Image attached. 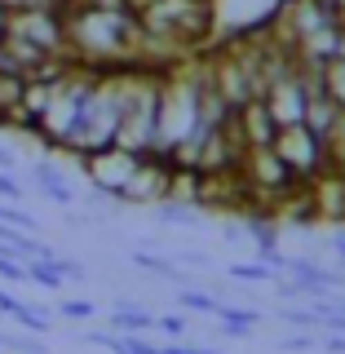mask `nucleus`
<instances>
[{
    "label": "nucleus",
    "mask_w": 345,
    "mask_h": 354,
    "mask_svg": "<svg viewBox=\"0 0 345 354\" xmlns=\"http://www.w3.org/2000/svg\"><path fill=\"white\" fill-rule=\"evenodd\" d=\"M66 58L93 66V71H115V66H142V27L120 0H75L66 9Z\"/></svg>",
    "instance_id": "obj_1"
},
{
    "label": "nucleus",
    "mask_w": 345,
    "mask_h": 354,
    "mask_svg": "<svg viewBox=\"0 0 345 354\" xmlns=\"http://www.w3.org/2000/svg\"><path fill=\"white\" fill-rule=\"evenodd\" d=\"M274 155L292 169L297 182H315V177L328 173V138L324 133H315L306 124V120H297V124H279L274 133Z\"/></svg>",
    "instance_id": "obj_2"
},
{
    "label": "nucleus",
    "mask_w": 345,
    "mask_h": 354,
    "mask_svg": "<svg viewBox=\"0 0 345 354\" xmlns=\"http://www.w3.org/2000/svg\"><path fill=\"white\" fill-rule=\"evenodd\" d=\"M0 31L22 36L49 58H66V18L58 9H18V14H0Z\"/></svg>",
    "instance_id": "obj_3"
},
{
    "label": "nucleus",
    "mask_w": 345,
    "mask_h": 354,
    "mask_svg": "<svg viewBox=\"0 0 345 354\" xmlns=\"http://www.w3.org/2000/svg\"><path fill=\"white\" fill-rule=\"evenodd\" d=\"M142 160L147 155H138V151H124V147H102V151H88V155H80V169H84V177H88V186L93 191H102V195H124V186L138 177V169H142Z\"/></svg>",
    "instance_id": "obj_4"
},
{
    "label": "nucleus",
    "mask_w": 345,
    "mask_h": 354,
    "mask_svg": "<svg viewBox=\"0 0 345 354\" xmlns=\"http://www.w3.org/2000/svg\"><path fill=\"white\" fill-rule=\"evenodd\" d=\"M261 102L270 106V115L279 120V124H297V120H306V106H310V75L301 71V62L274 75V80L265 84Z\"/></svg>",
    "instance_id": "obj_5"
},
{
    "label": "nucleus",
    "mask_w": 345,
    "mask_h": 354,
    "mask_svg": "<svg viewBox=\"0 0 345 354\" xmlns=\"http://www.w3.org/2000/svg\"><path fill=\"white\" fill-rule=\"evenodd\" d=\"M310 195H315V213L319 221H328V226H341L345 221V173H324L310 182Z\"/></svg>",
    "instance_id": "obj_6"
},
{
    "label": "nucleus",
    "mask_w": 345,
    "mask_h": 354,
    "mask_svg": "<svg viewBox=\"0 0 345 354\" xmlns=\"http://www.w3.org/2000/svg\"><path fill=\"white\" fill-rule=\"evenodd\" d=\"M235 120H239V133H243V142H248V147H270L274 133H279V120L270 115V106H265L261 97L243 102L235 111Z\"/></svg>",
    "instance_id": "obj_7"
},
{
    "label": "nucleus",
    "mask_w": 345,
    "mask_h": 354,
    "mask_svg": "<svg viewBox=\"0 0 345 354\" xmlns=\"http://www.w3.org/2000/svg\"><path fill=\"white\" fill-rule=\"evenodd\" d=\"M341 111H345V106H337V102H332V97L324 93V88H310L306 124L315 129V133H324V138H328V133H332V124H337V120H341Z\"/></svg>",
    "instance_id": "obj_8"
},
{
    "label": "nucleus",
    "mask_w": 345,
    "mask_h": 354,
    "mask_svg": "<svg viewBox=\"0 0 345 354\" xmlns=\"http://www.w3.org/2000/svg\"><path fill=\"white\" fill-rule=\"evenodd\" d=\"M217 319H221V332H226V337H248V332L261 324V315H257L252 306L243 310V306H226V301H221Z\"/></svg>",
    "instance_id": "obj_9"
},
{
    "label": "nucleus",
    "mask_w": 345,
    "mask_h": 354,
    "mask_svg": "<svg viewBox=\"0 0 345 354\" xmlns=\"http://www.w3.org/2000/svg\"><path fill=\"white\" fill-rule=\"evenodd\" d=\"M151 213H155L160 226H199V221H204L195 213V204H186V199H160Z\"/></svg>",
    "instance_id": "obj_10"
},
{
    "label": "nucleus",
    "mask_w": 345,
    "mask_h": 354,
    "mask_svg": "<svg viewBox=\"0 0 345 354\" xmlns=\"http://www.w3.org/2000/svg\"><path fill=\"white\" fill-rule=\"evenodd\" d=\"M111 328H115V332H151L155 328V315H147L142 306H133V301L120 297V301H115V315H111Z\"/></svg>",
    "instance_id": "obj_11"
},
{
    "label": "nucleus",
    "mask_w": 345,
    "mask_h": 354,
    "mask_svg": "<svg viewBox=\"0 0 345 354\" xmlns=\"http://www.w3.org/2000/svg\"><path fill=\"white\" fill-rule=\"evenodd\" d=\"M319 84H324V93H328L337 106H345V49L337 53V58L319 62Z\"/></svg>",
    "instance_id": "obj_12"
},
{
    "label": "nucleus",
    "mask_w": 345,
    "mask_h": 354,
    "mask_svg": "<svg viewBox=\"0 0 345 354\" xmlns=\"http://www.w3.org/2000/svg\"><path fill=\"white\" fill-rule=\"evenodd\" d=\"M36 191H40L44 199H53V204H62V208H71V199H75L71 182H62V177L53 173L49 164H36Z\"/></svg>",
    "instance_id": "obj_13"
},
{
    "label": "nucleus",
    "mask_w": 345,
    "mask_h": 354,
    "mask_svg": "<svg viewBox=\"0 0 345 354\" xmlns=\"http://www.w3.org/2000/svg\"><path fill=\"white\" fill-rule=\"evenodd\" d=\"M22 266H27V279H36L40 288H62V279H66L58 252H53V257H31V261H22Z\"/></svg>",
    "instance_id": "obj_14"
},
{
    "label": "nucleus",
    "mask_w": 345,
    "mask_h": 354,
    "mask_svg": "<svg viewBox=\"0 0 345 354\" xmlns=\"http://www.w3.org/2000/svg\"><path fill=\"white\" fill-rule=\"evenodd\" d=\"M328 169L332 173H345V111H341V120L328 133Z\"/></svg>",
    "instance_id": "obj_15"
},
{
    "label": "nucleus",
    "mask_w": 345,
    "mask_h": 354,
    "mask_svg": "<svg viewBox=\"0 0 345 354\" xmlns=\"http://www.w3.org/2000/svg\"><path fill=\"white\" fill-rule=\"evenodd\" d=\"M177 306H182V310H204V315H217V310H221V297L199 292V288H182V292H177Z\"/></svg>",
    "instance_id": "obj_16"
},
{
    "label": "nucleus",
    "mask_w": 345,
    "mask_h": 354,
    "mask_svg": "<svg viewBox=\"0 0 345 354\" xmlns=\"http://www.w3.org/2000/svg\"><path fill=\"white\" fill-rule=\"evenodd\" d=\"M226 274H230V279H239V283H261V279H274V270H270V266H265L261 257H257V261H235Z\"/></svg>",
    "instance_id": "obj_17"
},
{
    "label": "nucleus",
    "mask_w": 345,
    "mask_h": 354,
    "mask_svg": "<svg viewBox=\"0 0 345 354\" xmlns=\"http://www.w3.org/2000/svg\"><path fill=\"white\" fill-rule=\"evenodd\" d=\"M0 341H5V350H14V354H49L31 332H5L0 328Z\"/></svg>",
    "instance_id": "obj_18"
},
{
    "label": "nucleus",
    "mask_w": 345,
    "mask_h": 354,
    "mask_svg": "<svg viewBox=\"0 0 345 354\" xmlns=\"http://www.w3.org/2000/svg\"><path fill=\"white\" fill-rule=\"evenodd\" d=\"M111 350H115V354H160L142 332H115V346H111Z\"/></svg>",
    "instance_id": "obj_19"
},
{
    "label": "nucleus",
    "mask_w": 345,
    "mask_h": 354,
    "mask_svg": "<svg viewBox=\"0 0 345 354\" xmlns=\"http://www.w3.org/2000/svg\"><path fill=\"white\" fill-rule=\"evenodd\" d=\"M14 324H18V328H27V332H36V337H40V332H49V315H44L40 306H27V301H22V310L14 315Z\"/></svg>",
    "instance_id": "obj_20"
},
{
    "label": "nucleus",
    "mask_w": 345,
    "mask_h": 354,
    "mask_svg": "<svg viewBox=\"0 0 345 354\" xmlns=\"http://www.w3.org/2000/svg\"><path fill=\"white\" fill-rule=\"evenodd\" d=\"M58 315H66L71 324H88V319H97V306L93 301H80V297H66L58 306Z\"/></svg>",
    "instance_id": "obj_21"
},
{
    "label": "nucleus",
    "mask_w": 345,
    "mask_h": 354,
    "mask_svg": "<svg viewBox=\"0 0 345 354\" xmlns=\"http://www.w3.org/2000/svg\"><path fill=\"white\" fill-rule=\"evenodd\" d=\"M279 319H283V324H292V328H310V332L324 328V319H319V310H315V306H310V310L288 306V310H279Z\"/></svg>",
    "instance_id": "obj_22"
},
{
    "label": "nucleus",
    "mask_w": 345,
    "mask_h": 354,
    "mask_svg": "<svg viewBox=\"0 0 345 354\" xmlns=\"http://www.w3.org/2000/svg\"><path fill=\"white\" fill-rule=\"evenodd\" d=\"M133 266H138V270H151V274H173V279H182V274L173 270V261L155 257V252H133Z\"/></svg>",
    "instance_id": "obj_23"
},
{
    "label": "nucleus",
    "mask_w": 345,
    "mask_h": 354,
    "mask_svg": "<svg viewBox=\"0 0 345 354\" xmlns=\"http://www.w3.org/2000/svg\"><path fill=\"white\" fill-rule=\"evenodd\" d=\"M0 279H14V283H18V279H27V266H22L14 252L5 248V243H0Z\"/></svg>",
    "instance_id": "obj_24"
},
{
    "label": "nucleus",
    "mask_w": 345,
    "mask_h": 354,
    "mask_svg": "<svg viewBox=\"0 0 345 354\" xmlns=\"http://www.w3.org/2000/svg\"><path fill=\"white\" fill-rule=\"evenodd\" d=\"M0 199H9V204H18V199H22V182L9 169H0Z\"/></svg>",
    "instance_id": "obj_25"
},
{
    "label": "nucleus",
    "mask_w": 345,
    "mask_h": 354,
    "mask_svg": "<svg viewBox=\"0 0 345 354\" xmlns=\"http://www.w3.org/2000/svg\"><path fill=\"white\" fill-rule=\"evenodd\" d=\"M155 328L169 337H186V315H155Z\"/></svg>",
    "instance_id": "obj_26"
},
{
    "label": "nucleus",
    "mask_w": 345,
    "mask_h": 354,
    "mask_svg": "<svg viewBox=\"0 0 345 354\" xmlns=\"http://www.w3.org/2000/svg\"><path fill=\"white\" fill-rule=\"evenodd\" d=\"M283 346H288V350H292V354H306L310 346H315V332H310V328H301V332H292V337H288V341H283Z\"/></svg>",
    "instance_id": "obj_27"
},
{
    "label": "nucleus",
    "mask_w": 345,
    "mask_h": 354,
    "mask_svg": "<svg viewBox=\"0 0 345 354\" xmlns=\"http://www.w3.org/2000/svg\"><path fill=\"white\" fill-rule=\"evenodd\" d=\"M274 292H279L283 301H306L301 288H297V279H274Z\"/></svg>",
    "instance_id": "obj_28"
},
{
    "label": "nucleus",
    "mask_w": 345,
    "mask_h": 354,
    "mask_svg": "<svg viewBox=\"0 0 345 354\" xmlns=\"http://www.w3.org/2000/svg\"><path fill=\"white\" fill-rule=\"evenodd\" d=\"M0 310H5V315H18V310H22V301L9 292V288H0Z\"/></svg>",
    "instance_id": "obj_29"
},
{
    "label": "nucleus",
    "mask_w": 345,
    "mask_h": 354,
    "mask_svg": "<svg viewBox=\"0 0 345 354\" xmlns=\"http://www.w3.org/2000/svg\"><path fill=\"white\" fill-rule=\"evenodd\" d=\"M182 266H208V252H177Z\"/></svg>",
    "instance_id": "obj_30"
},
{
    "label": "nucleus",
    "mask_w": 345,
    "mask_h": 354,
    "mask_svg": "<svg viewBox=\"0 0 345 354\" xmlns=\"http://www.w3.org/2000/svg\"><path fill=\"white\" fill-rule=\"evenodd\" d=\"M18 164V151L14 147H5V142H0V169H14Z\"/></svg>",
    "instance_id": "obj_31"
},
{
    "label": "nucleus",
    "mask_w": 345,
    "mask_h": 354,
    "mask_svg": "<svg viewBox=\"0 0 345 354\" xmlns=\"http://www.w3.org/2000/svg\"><path fill=\"white\" fill-rule=\"evenodd\" d=\"M332 252L345 261V230H337V235H332Z\"/></svg>",
    "instance_id": "obj_32"
},
{
    "label": "nucleus",
    "mask_w": 345,
    "mask_h": 354,
    "mask_svg": "<svg viewBox=\"0 0 345 354\" xmlns=\"http://www.w3.org/2000/svg\"><path fill=\"white\" fill-rule=\"evenodd\" d=\"M160 354H191V346H164Z\"/></svg>",
    "instance_id": "obj_33"
},
{
    "label": "nucleus",
    "mask_w": 345,
    "mask_h": 354,
    "mask_svg": "<svg viewBox=\"0 0 345 354\" xmlns=\"http://www.w3.org/2000/svg\"><path fill=\"white\" fill-rule=\"evenodd\" d=\"M191 354H217V350H208V346H191Z\"/></svg>",
    "instance_id": "obj_34"
},
{
    "label": "nucleus",
    "mask_w": 345,
    "mask_h": 354,
    "mask_svg": "<svg viewBox=\"0 0 345 354\" xmlns=\"http://www.w3.org/2000/svg\"><path fill=\"white\" fill-rule=\"evenodd\" d=\"M337 306H341V310H345V292H341V297H337Z\"/></svg>",
    "instance_id": "obj_35"
},
{
    "label": "nucleus",
    "mask_w": 345,
    "mask_h": 354,
    "mask_svg": "<svg viewBox=\"0 0 345 354\" xmlns=\"http://www.w3.org/2000/svg\"><path fill=\"white\" fill-rule=\"evenodd\" d=\"M0 350H5V341H0Z\"/></svg>",
    "instance_id": "obj_36"
}]
</instances>
